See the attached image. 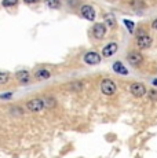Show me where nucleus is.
<instances>
[{"label": "nucleus", "mask_w": 157, "mask_h": 158, "mask_svg": "<svg viewBox=\"0 0 157 158\" xmlns=\"http://www.w3.org/2000/svg\"><path fill=\"white\" fill-rule=\"evenodd\" d=\"M25 107L28 109L29 111H32V113H37V111H41L44 110L46 107V101L44 99H40V98H36V99H31V101L26 102Z\"/></svg>", "instance_id": "obj_1"}, {"label": "nucleus", "mask_w": 157, "mask_h": 158, "mask_svg": "<svg viewBox=\"0 0 157 158\" xmlns=\"http://www.w3.org/2000/svg\"><path fill=\"white\" fill-rule=\"evenodd\" d=\"M101 91L105 94V95H113L116 92V83L110 78H105L101 83Z\"/></svg>", "instance_id": "obj_2"}, {"label": "nucleus", "mask_w": 157, "mask_h": 158, "mask_svg": "<svg viewBox=\"0 0 157 158\" xmlns=\"http://www.w3.org/2000/svg\"><path fill=\"white\" fill-rule=\"evenodd\" d=\"M127 60L132 66H141L142 62H143V55L141 52H138V51H129L127 54Z\"/></svg>", "instance_id": "obj_3"}, {"label": "nucleus", "mask_w": 157, "mask_h": 158, "mask_svg": "<svg viewBox=\"0 0 157 158\" xmlns=\"http://www.w3.org/2000/svg\"><path fill=\"white\" fill-rule=\"evenodd\" d=\"M108 32V26L105 25V23H95L94 26H92V36L96 39V40H101V39L105 37V35H106Z\"/></svg>", "instance_id": "obj_4"}, {"label": "nucleus", "mask_w": 157, "mask_h": 158, "mask_svg": "<svg viewBox=\"0 0 157 158\" xmlns=\"http://www.w3.org/2000/svg\"><path fill=\"white\" fill-rule=\"evenodd\" d=\"M129 92L134 96H137V98H142V96H145V94H146V87L141 83H132L131 85H129Z\"/></svg>", "instance_id": "obj_5"}, {"label": "nucleus", "mask_w": 157, "mask_h": 158, "mask_svg": "<svg viewBox=\"0 0 157 158\" xmlns=\"http://www.w3.org/2000/svg\"><path fill=\"white\" fill-rule=\"evenodd\" d=\"M152 37L149 35H142V36H138L137 37V45L139 50H147V48L152 45Z\"/></svg>", "instance_id": "obj_6"}, {"label": "nucleus", "mask_w": 157, "mask_h": 158, "mask_svg": "<svg viewBox=\"0 0 157 158\" xmlns=\"http://www.w3.org/2000/svg\"><path fill=\"white\" fill-rule=\"evenodd\" d=\"M80 13H81V17L84 18V19L87 21H94L95 19V10L92 6H83V7L80 8Z\"/></svg>", "instance_id": "obj_7"}, {"label": "nucleus", "mask_w": 157, "mask_h": 158, "mask_svg": "<svg viewBox=\"0 0 157 158\" xmlns=\"http://www.w3.org/2000/svg\"><path fill=\"white\" fill-rule=\"evenodd\" d=\"M99 62H101V55L95 51H88L84 55V63L87 65H98Z\"/></svg>", "instance_id": "obj_8"}, {"label": "nucleus", "mask_w": 157, "mask_h": 158, "mask_svg": "<svg viewBox=\"0 0 157 158\" xmlns=\"http://www.w3.org/2000/svg\"><path fill=\"white\" fill-rule=\"evenodd\" d=\"M117 48H119L117 43L106 44L104 48H102V56H104V58H110L112 55H114V54L117 52Z\"/></svg>", "instance_id": "obj_9"}, {"label": "nucleus", "mask_w": 157, "mask_h": 158, "mask_svg": "<svg viewBox=\"0 0 157 158\" xmlns=\"http://www.w3.org/2000/svg\"><path fill=\"white\" fill-rule=\"evenodd\" d=\"M15 77H17V80L19 81L21 84H26V83H29V80H31V74H29L28 70H19V72H17Z\"/></svg>", "instance_id": "obj_10"}, {"label": "nucleus", "mask_w": 157, "mask_h": 158, "mask_svg": "<svg viewBox=\"0 0 157 158\" xmlns=\"http://www.w3.org/2000/svg\"><path fill=\"white\" fill-rule=\"evenodd\" d=\"M113 70L116 72V73H119V74H123V76L128 74V70H127V68L123 65L121 62H119V60L113 63Z\"/></svg>", "instance_id": "obj_11"}, {"label": "nucleus", "mask_w": 157, "mask_h": 158, "mask_svg": "<svg viewBox=\"0 0 157 158\" xmlns=\"http://www.w3.org/2000/svg\"><path fill=\"white\" fill-rule=\"evenodd\" d=\"M51 73L46 70V69H40V70H37L35 73V77L37 78V80H47V78H50Z\"/></svg>", "instance_id": "obj_12"}, {"label": "nucleus", "mask_w": 157, "mask_h": 158, "mask_svg": "<svg viewBox=\"0 0 157 158\" xmlns=\"http://www.w3.org/2000/svg\"><path fill=\"white\" fill-rule=\"evenodd\" d=\"M46 6L51 10H57L61 7V2L59 0H46Z\"/></svg>", "instance_id": "obj_13"}, {"label": "nucleus", "mask_w": 157, "mask_h": 158, "mask_svg": "<svg viewBox=\"0 0 157 158\" xmlns=\"http://www.w3.org/2000/svg\"><path fill=\"white\" fill-rule=\"evenodd\" d=\"M129 6H131L132 8H143L146 4H145L143 0H131V2H129Z\"/></svg>", "instance_id": "obj_14"}, {"label": "nucleus", "mask_w": 157, "mask_h": 158, "mask_svg": "<svg viewBox=\"0 0 157 158\" xmlns=\"http://www.w3.org/2000/svg\"><path fill=\"white\" fill-rule=\"evenodd\" d=\"M106 25L109 26V28H116V25H117V22H116V18L113 17V15H108L106 17Z\"/></svg>", "instance_id": "obj_15"}, {"label": "nucleus", "mask_w": 157, "mask_h": 158, "mask_svg": "<svg viewBox=\"0 0 157 158\" xmlns=\"http://www.w3.org/2000/svg\"><path fill=\"white\" fill-rule=\"evenodd\" d=\"M18 4V0H2L3 7H14Z\"/></svg>", "instance_id": "obj_16"}, {"label": "nucleus", "mask_w": 157, "mask_h": 158, "mask_svg": "<svg viewBox=\"0 0 157 158\" xmlns=\"http://www.w3.org/2000/svg\"><path fill=\"white\" fill-rule=\"evenodd\" d=\"M8 78H10L8 73H6V72H0V85H2V84H6V83H7Z\"/></svg>", "instance_id": "obj_17"}, {"label": "nucleus", "mask_w": 157, "mask_h": 158, "mask_svg": "<svg viewBox=\"0 0 157 158\" xmlns=\"http://www.w3.org/2000/svg\"><path fill=\"white\" fill-rule=\"evenodd\" d=\"M124 25L127 26V29H128L129 33H134V28H135L134 22H131V21H128V19H124Z\"/></svg>", "instance_id": "obj_18"}, {"label": "nucleus", "mask_w": 157, "mask_h": 158, "mask_svg": "<svg viewBox=\"0 0 157 158\" xmlns=\"http://www.w3.org/2000/svg\"><path fill=\"white\" fill-rule=\"evenodd\" d=\"M81 88H83V83H73L70 85V89H73V91H77V89L80 91Z\"/></svg>", "instance_id": "obj_19"}, {"label": "nucleus", "mask_w": 157, "mask_h": 158, "mask_svg": "<svg viewBox=\"0 0 157 158\" xmlns=\"http://www.w3.org/2000/svg\"><path fill=\"white\" fill-rule=\"evenodd\" d=\"M11 96H13V94H11V92H6V94H2V95H0V99H3V101H4V99H10Z\"/></svg>", "instance_id": "obj_20"}, {"label": "nucleus", "mask_w": 157, "mask_h": 158, "mask_svg": "<svg viewBox=\"0 0 157 158\" xmlns=\"http://www.w3.org/2000/svg\"><path fill=\"white\" fill-rule=\"evenodd\" d=\"M149 95H150V99H152V101H157V91H150Z\"/></svg>", "instance_id": "obj_21"}, {"label": "nucleus", "mask_w": 157, "mask_h": 158, "mask_svg": "<svg viewBox=\"0 0 157 158\" xmlns=\"http://www.w3.org/2000/svg\"><path fill=\"white\" fill-rule=\"evenodd\" d=\"M135 35H137V37L138 36H142V35H146V30H145L143 28H139L137 32H135Z\"/></svg>", "instance_id": "obj_22"}, {"label": "nucleus", "mask_w": 157, "mask_h": 158, "mask_svg": "<svg viewBox=\"0 0 157 158\" xmlns=\"http://www.w3.org/2000/svg\"><path fill=\"white\" fill-rule=\"evenodd\" d=\"M40 0H23V3H26V4H36V3H39Z\"/></svg>", "instance_id": "obj_23"}, {"label": "nucleus", "mask_w": 157, "mask_h": 158, "mask_svg": "<svg viewBox=\"0 0 157 158\" xmlns=\"http://www.w3.org/2000/svg\"><path fill=\"white\" fill-rule=\"evenodd\" d=\"M152 28L155 29V30H157V18H156V19L152 22Z\"/></svg>", "instance_id": "obj_24"}, {"label": "nucleus", "mask_w": 157, "mask_h": 158, "mask_svg": "<svg viewBox=\"0 0 157 158\" xmlns=\"http://www.w3.org/2000/svg\"><path fill=\"white\" fill-rule=\"evenodd\" d=\"M153 85H157V78H155V80H153Z\"/></svg>", "instance_id": "obj_25"}]
</instances>
